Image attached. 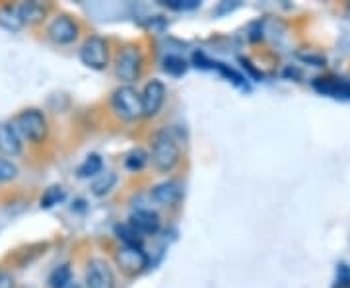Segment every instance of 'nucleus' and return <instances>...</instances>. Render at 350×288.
Returning a JSON list of instances; mask_svg holds the SVG:
<instances>
[{"mask_svg":"<svg viewBox=\"0 0 350 288\" xmlns=\"http://www.w3.org/2000/svg\"><path fill=\"white\" fill-rule=\"evenodd\" d=\"M150 197L162 207H174L183 197V187L179 181H163L152 189Z\"/></svg>","mask_w":350,"mask_h":288,"instance_id":"11","label":"nucleus"},{"mask_svg":"<svg viewBox=\"0 0 350 288\" xmlns=\"http://www.w3.org/2000/svg\"><path fill=\"white\" fill-rule=\"evenodd\" d=\"M66 288H82V287H80V285H75V283H70Z\"/></svg>","mask_w":350,"mask_h":288,"instance_id":"27","label":"nucleus"},{"mask_svg":"<svg viewBox=\"0 0 350 288\" xmlns=\"http://www.w3.org/2000/svg\"><path fill=\"white\" fill-rule=\"evenodd\" d=\"M146 162H148V154L144 150H140V148H137V150H133L126 156L125 166L131 172H138V170L144 168V163Z\"/></svg>","mask_w":350,"mask_h":288,"instance_id":"21","label":"nucleus"},{"mask_svg":"<svg viewBox=\"0 0 350 288\" xmlns=\"http://www.w3.org/2000/svg\"><path fill=\"white\" fill-rule=\"evenodd\" d=\"M80 59L90 68L103 70L107 66V63H109V49H107L105 39L98 38V36L86 39V43L80 49Z\"/></svg>","mask_w":350,"mask_h":288,"instance_id":"4","label":"nucleus"},{"mask_svg":"<svg viewBox=\"0 0 350 288\" xmlns=\"http://www.w3.org/2000/svg\"><path fill=\"white\" fill-rule=\"evenodd\" d=\"M117 183V176L113 174V172H107V174H101L94 183H92V193L94 195H105V193H109L113 189V185Z\"/></svg>","mask_w":350,"mask_h":288,"instance_id":"18","label":"nucleus"},{"mask_svg":"<svg viewBox=\"0 0 350 288\" xmlns=\"http://www.w3.org/2000/svg\"><path fill=\"white\" fill-rule=\"evenodd\" d=\"M113 112L117 113L121 119L135 121L142 117V103H140V94L133 86H121L113 92L111 96Z\"/></svg>","mask_w":350,"mask_h":288,"instance_id":"3","label":"nucleus"},{"mask_svg":"<svg viewBox=\"0 0 350 288\" xmlns=\"http://www.w3.org/2000/svg\"><path fill=\"white\" fill-rule=\"evenodd\" d=\"M129 224L133 226L140 236H150V234H156L160 230V216L150 209H137L131 214Z\"/></svg>","mask_w":350,"mask_h":288,"instance_id":"10","label":"nucleus"},{"mask_svg":"<svg viewBox=\"0 0 350 288\" xmlns=\"http://www.w3.org/2000/svg\"><path fill=\"white\" fill-rule=\"evenodd\" d=\"M86 288H115V275L103 259H92L88 263Z\"/></svg>","mask_w":350,"mask_h":288,"instance_id":"7","label":"nucleus"},{"mask_svg":"<svg viewBox=\"0 0 350 288\" xmlns=\"http://www.w3.org/2000/svg\"><path fill=\"white\" fill-rule=\"evenodd\" d=\"M0 25L6 27L8 31H20L24 27L20 16H18V10L12 8V6H6V8L0 10Z\"/></svg>","mask_w":350,"mask_h":288,"instance_id":"15","label":"nucleus"},{"mask_svg":"<svg viewBox=\"0 0 350 288\" xmlns=\"http://www.w3.org/2000/svg\"><path fill=\"white\" fill-rule=\"evenodd\" d=\"M142 70V53L137 47H125L117 57V76L125 82H135Z\"/></svg>","mask_w":350,"mask_h":288,"instance_id":"5","label":"nucleus"},{"mask_svg":"<svg viewBox=\"0 0 350 288\" xmlns=\"http://www.w3.org/2000/svg\"><path fill=\"white\" fill-rule=\"evenodd\" d=\"M117 263L129 275H137L148 267V255L140 246H121L117 251Z\"/></svg>","mask_w":350,"mask_h":288,"instance_id":"6","label":"nucleus"},{"mask_svg":"<svg viewBox=\"0 0 350 288\" xmlns=\"http://www.w3.org/2000/svg\"><path fill=\"white\" fill-rule=\"evenodd\" d=\"M0 288H14V278L10 273L0 271Z\"/></svg>","mask_w":350,"mask_h":288,"instance_id":"26","label":"nucleus"},{"mask_svg":"<svg viewBox=\"0 0 350 288\" xmlns=\"http://www.w3.org/2000/svg\"><path fill=\"white\" fill-rule=\"evenodd\" d=\"M117 234L119 239H123V246H140L142 241V236L131 224L117 226Z\"/></svg>","mask_w":350,"mask_h":288,"instance_id":"19","label":"nucleus"},{"mask_svg":"<svg viewBox=\"0 0 350 288\" xmlns=\"http://www.w3.org/2000/svg\"><path fill=\"white\" fill-rule=\"evenodd\" d=\"M12 127L16 129L18 137L29 142H43L49 133L47 119L39 109H24L22 113H18L14 117Z\"/></svg>","mask_w":350,"mask_h":288,"instance_id":"2","label":"nucleus"},{"mask_svg":"<svg viewBox=\"0 0 350 288\" xmlns=\"http://www.w3.org/2000/svg\"><path fill=\"white\" fill-rule=\"evenodd\" d=\"M16 176H18L16 163L12 160H8V158L0 156V183H8V181L16 179Z\"/></svg>","mask_w":350,"mask_h":288,"instance_id":"22","label":"nucleus"},{"mask_svg":"<svg viewBox=\"0 0 350 288\" xmlns=\"http://www.w3.org/2000/svg\"><path fill=\"white\" fill-rule=\"evenodd\" d=\"M101 168H103V162L98 154H92L88 156L84 162L78 166V176L80 177H94L101 174Z\"/></svg>","mask_w":350,"mask_h":288,"instance_id":"16","label":"nucleus"},{"mask_svg":"<svg viewBox=\"0 0 350 288\" xmlns=\"http://www.w3.org/2000/svg\"><path fill=\"white\" fill-rule=\"evenodd\" d=\"M70 283H72V269L68 263L59 265L49 275L51 288H66Z\"/></svg>","mask_w":350,"mask_h":288,"instance_id":"14","label":"nucleus"},{"mask_svg":"<svg viewBox=\"0 0 350 288\" xmlns=\"http://www.w3.org/2000/svg\"><path fill=\"white\" fill-rule=\"evenodd\" d=\"M163 100H165V86L160 80L148 82L142 94H140V103H142V115L154 117L156 113L162 109Z\"/></svg>","mask_w":350,"mask_h":288,"instance_id":"8","label":"nucleus"},{"mask_svg":"<svg viewBox=\"0 0 350 288\" xmlns=\"http://www.w3.org/2000/svg\"><path fill=\"white\" fill-rule=\"evenodd\" d=\"M64 199V189L63 187H49L45 193H43V197H41V209H51V207H55V205H59L61 200Z\"/></svg>","mask_w":350,"mask_h":288,"instance_id":"20","label":"nucleus"},{"mask_svg":"<svg viewBox=\"0 0 350 288\" xmlns=\"http://www.w3.org/2000/svg\"><path fill=\"white\" fill-rule=\"evenodd\" d=\"M0 152L12 158L22 154V138L18 137L12 123H0Z\"/></svg>","mask_w":350,"mask_h":288,"instance_id":"12","label":"nucleus"},{"mask_svg":"<svg viewBox=\"0 0 350 288\" xmlns=\"http://www.w3.org/2000/svg\"><path fill=\"white\" fill-rule=\"evenodd\" d=\"M163 6L172 8V10H193L197 8L200 2L199 0H167V2H162Z\"/></svg>","mask_w":350,"mask_h":288,"instance_id":"24","label":"nucleus"},{"mask_svg":"<svg viewBox=\"0 0 350 288\" xmlns=\"http://www.w3.org/2000/svg\"><path fill=\"white\" fill-rule=\"evenodd\" d=\"M216 66H218V70H220V73H222L226 78H232V82H234V84H238V86H241V88L245 86V82H243V76L238 75L236 70L228 68V66H226V64H222V63H218Z\"/></svg>","mask_w":350,"mask_h":288,"instance_id":"25","label":"nucleus"},{"mask_svg":"<svg viewBox=\"0 0 350 288\" xmlns=\"http://www.w3.org/2000/svg\"><path fill=\"white\" fill-rule=\"evenodd\" d=\"M345 288H350V283H349V285H347V287H345Z\"/></svg>","mask_w":350,"mask_h":288,"instance_id":"28","label":"nucleus"},{"mask_svg":"<svg viewBox=\"0 0 350 288\" xmlns=\"http://www.w3.org/2000/svg\"><path fill=\"white\" fill-rule=\"evenodd\" d=\"M49 38L55 43H61V45L72 43L78 38V24L75 20H70L68 16H59L51 22Z\"/></svg>","mask_w":350,"mask_h":288,"instance_id":"9","label":"nucleus"},{"mask_svg":"<svg viewBox=\"0 0 350 288\" xmlns=\"http://www.w3.org/2000/svg\"><path fill=\"white\" fill-rule=\"evenodd\" d=\"M185 68H187V63H185L181 57H165V59H163V70L170 73V75H183Z\"/></svg>","mask_w":350,"mask_h":288,"instance_id":"23","label":"nucleus"},{"mask_svg":"<svg viewBox=\"0 0 350 288\" xmlns=\"http://www.w3.org/2000/svg\"><path fill=\"white\" fill-rule=\"evenodd\" d=\"M16 10H18V16H20V20H22L24 25L38 24L47 14V8L41 2H24V4L16 6Z\"/></svg>","mask_w":350,"mask_h":288,"instance_id":"13","label":"nucleus"},{"mask_svg":"<svg viewBox=\"0 0 350 288\" xmlns=\"http://www.w3.org/2000/svg\"><path fill=\"white\" fill-rule=\"evenodd\" d=\"M181 158V144L174 129H160L152 138V163L158 172H172Z\"/></svg>","mask_w":350,"mask_h":288,"instance_id":"1","label":"nucleus"},{"mask_svg":"<svg viewBox=\"0 0 350 288\" xmlns=\"http://www.w3.org/2000/svg\"><path fill=\"white\" fill-rule=\"evenodd\" d=\"M315 88L323 94H329V96H350V86L349 84H338V82H333V80H317L315 82Z\"/></svg>","mask_w":350,"mask_h":288,"instance_id":"17","label":"nucleus"}]
</instances>
